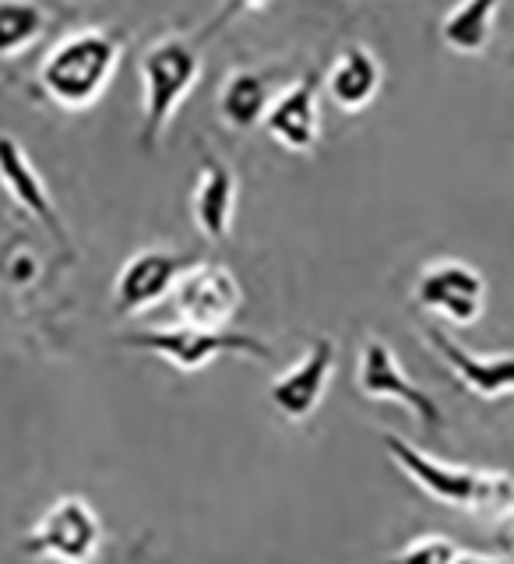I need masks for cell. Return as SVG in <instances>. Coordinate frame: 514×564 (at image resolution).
<instances>
[{
	"instance_id": "cell-1",
	"label": "cell",
	"mask_w": 514,
	"mask_h": 564,
	"mask_svg": "<svg viewBox=\"0 0 514 564\" xmlns=\"http://www.w3.org/2000/svg\"><path fill=\"white\" fill-rule=\"evenodd\" d=\"M381 448L405 480L437 505L466 511L475 519H504L514 511V476L504 469L455 466L413 445L395 431H381Z\"/></svg>"
},
{
	"instance_id": "cell-2",
	"label": "cell",
	"mask_w": 514,
	"mask_h": 564,
	"mask_svg": "<svg viewBox=\"0 0 514 564\" xmlns=\"http://www.w3.org/2000/svg\"><path fill=\"white\" fill-rule=\"evenodd\" d=\"M120 57L123 43L110 29H75L46 50L35 67V85L61 110H88L110 88Z\"/></svg>"
},
{
	"instance_id": "cell-3",
	"label": "cell",
	"mask_w": 514,
	"mask_h": 564,
	"mask_svg": "<svg viewBox=\"0 0 514 564\" xmlns=\"http://www.w3.org/2000/svg\"><path fill=\"white\" fill-rule=\"evenodd\" d=\"M205 70L201 46L184 32H163L141 53L138 75H141V149H155L158 138L166 134L176 110L190 96Z\"/></svg>"
},
{
	"instance_id": "cell-4",
	"label": "cell",
	"mask_w": 514,
	"mask_h": 564,
	"mask_svg": "<svg viewBox=\"0 0 514 564\" xmlns=\"http://www.w3.org/2000/svg\"><path fill=\"white\" fill-rule=\"evenodd\" d=\"M120 346L149 352V357L169 364L181 375H198V370L211 367L219 357H243V360H261L269 364L275 352L269 343L258 335L233 332V328H198V325H163V328H141V332H123Z\"/></svg>"
},
{
	"instance_id": "cell-5",
	"label": "cell",
	"mask_w": 514,
	"mask_h": 564,
	"mask_svg": "<svg viewBox=\"0 0 514 564\" xmlns=\"http://www.w3.org/2000/svg\"><path fill=\"white\" fill-rule=\"evenodd\" d=\"M106 529L99 511L78 494L53 501L29 533L22 536V554L50 564H96Z\"/></svg>"
},
{
	"instance_id": "cell-6",
	"label": "cell",
	"mask_w": 514,
	"mask_h": 564,
	"mask_svg": "<svg viewBox=\"0 0 514 564\" xmlns=\"http://www.w3.org/2000/svg\"><path fill=\"white\" fill-rule=\"evenodd\" d=\"M357 388H360V395L370 402L402 405L423 434H440V427H445V410H440V402L427 392V388H419L409 375H405V367L395 357V349L387 346L381 335H367V339L360 343Z\"/></svg>"
},
{
	"instance_id": "cell-7",
	"label": "cell",
	"mask_w": 514,
	"mask_h": 564,
	"mask_svg": "<svg viewBox=\"0 0 514 564\" xmlns=\"http://www.w3.org/2000/svg\"><path fill=\"white\" fill-rule=\"evenodd\" d=\"M413 304L455 328H472L486 314V279L462 258H437L419 269Z\"/></svg>"
},
{
	"instance_id": "cell-8",
	"label": "cell",
	"mask_w": 514,
	"mask_h": 564,
	"mask_svg": "<svg viewBox=\"0 0 514 564\" xmlns=\"http://www.w3.org/2000/svg\"><path fill=\"white\" fill-rule=\"evenodd\" d=\"M176 322L198 328H229L243 307V286L219 261H194L173 290Z\"/></svg>"
},
{
	"instance_id": "cell-9",
	"label": "cell",
	"mask_w": 514,
	"mask_h": 564,
	"mask_svg": "<svg viewBox=\"0 0 514 564\" xmlns=\"http://www.w3.org/2000/svg\"><path fill=\"white\" fill-rule=\"evenodd\" d=\"M194 258L169 247H141L120 264L113 279V311L120 317H138L173 296L176 282L190 269Z\"/></svg>"
},
{
	"instance_id": "cell-10",
	"label": "cell",
	"mask_w": 514,
	"mask_h": 564,
	"mask_svg": "<svg viewBox=\"0 0 514 564\" xmlns=\"http://www.w3.org/2000/svg\"><path fill=\"white\" fill-rule=\"evenodd\" d=\"M335 364H339V349H335V343L328 339V335L310 339L307 349L299 352L282 375H275V381L269 384L272 410L289 423L310 420L317 410H321V402L328 395Z\"/></svg>"
},
{
	"instance_id": "cell-11",
	"label": "cell",
	"mask_w": 514,
	"mask_h": 564,
	"mask_svg": "<svg viewBox=\"0 0 514 564\" xmlns=\"http://www.w3.org/2000/svg\"><path fill=\"white\" fill-rule=\"evenodd\" d=\"M419 339L427 343L434 357L466 384L469 395L483 399V402H497V399L514 395V352H493V357H480V352L466 349L462 343L455 339V335H448L445 328H437V325L419 328Z\"/></svg>"
},
{
	"instance_id": "cell-12",
	"label": "cell",
	"mask_w": 514,
	"mask_h": 564,
	"mask_svg": "<svg viewBox=\"0 0 514 564\" xmlns=\"http://www.w3.org/2000/svg\"><path fill=\"white\" fill-rule=\"evenodd\" d=\"M0 187L8 191V198L40 223L53 240L67 243V229L61 219V208L53 202V194L46 187V181L35 170V163L29 159V152L22 149V141L14 134L0 131Z\"/></svg>"
},
{
	"instance_id": "cell-13",
	"label": "cell",
	"mask_w": 514,
	"mask_h": 564,
	"mask_svg": "<svg viewBox=\"0 0 514 564\" xmlns=\"http://www.w3.org/2000/svg\"><path fill=\"white\" fill-rule=\"evenodd\" d=\"M264 131L272 134L275 145L286 152L307 155L321 141V99H317V78L304 75L282 93H275L269 113H264Z\"/></svg>"
},
{
	"instance_id": "cell-14",
	"label": "cell",
	"mask_w": 514,
	"mask_h": 564,
	"mask_svg": "<svg viewBox=\"0 0 514 564\" xmlns=\"http://www.w3.org/2000/svg\"><path fill=\"white\" fill-rule=\"evenodd\" d=\"M233 216H237V173L222 159L208 155L190 191V219L205 240L222 243L233 234Z\"/></svg>"
},
{
	"instance_id": "cell-15",
	"label": "cell",
	"mask_w": 514,
	"mask_h": 564,
	"mask_svg": "<svg viewBox=\"0 0 514 564\" xmlns=\"http://www.w3.org/2000/svg\"><path fill=\"white\" fill-rule=\"evenodd\" d=\"M325 93L328 99L346 113H360L378 99L384 85V67L381 57L363 43H349L335 53L331 67L325 70Z\"/></svg>"
},
{
	"instance_id": "cell-16",
	"label": "cell",
	"mask_w": 514,
	"mask_h": 564,
	"mask_svg": "<svg viewBox=\"0 0 514 564\" xmlns=\"http://www.w3.org/2000/svg\"><path fill=\"white\" fill-rule=\"evenodd\" d=\"M275 93H272V78L258 67H233L222 78L219 88V117L226 128L233 131H254L264 123V113H269Z\"/></svg>"
},
{
	"instance_id": "cell-17",
	"label": "cell",
	"mask_w": 514,
	"mask_h": 564,
	"mask_svg": "<svg viewBox=\"0 0 514 564\" xmlns=\"http://www.w3.org/2000/svg\"><path fill=\"white\" fill-rule=\"evenodd\" d=\"M497 14L501 0H455L448 14L440 18V43L462 57H475L490 46Z\"/></svg>"
},
{
	"instance_id": "cell-18",
	"label": "cell",
	"mask_w": 514,
	"mask_h": 564,
	"mask_svg": "<svg viewBox=\"0 0 514 564\" xmlns=\"http://www.w3.org/2000/svg\"><path fill=\"white\" fill-rule=\"evenodd\" d=\"M46 29V8L40 0H0V61L25 53Z\"/></svg>"
},
{
	"instance_id": "cell-19",
	"label": "cell",
	"mask_w": 514,
	"mask_h": 564,
	"mask_svg": "<svg viewBox=\"0 0 514 564\" xmlns=\"http://www.w3.org/2000/svg\"><path fill=\"white\" fill-rule=\"evenodd\" d=\"M462 546H458L451 536H440V533H427V536H416L387 557L384 564H455Z\"/></svg>"
},
{
	"instance_id": "cell-20",
	"label": "cell",
	"mask_w": 514,
	"mask_h": 564,
	"mask_svg": "<svg viewBox=\"0 0 514 564\" xmlns=\"http://www.w3.org/2000/svg\"><path fill=\"white\" fill-rule=\"evenodd\" d=\"M497 543H501L507 564H514V511H511V516H504V522L497 529Z\"/></svg>"
},
{
	"instance_id": "cell-21",
	"label": "cell",
	"mask_w": 514,
	"mask_h": 564,
	"mask_svg": "<svg viewBox=\"0 0 514 564\" xmlns=\"http://www.w3.org/2000/svg\"><path fill=\"white\" fill-rule=\"evenodd\" d=\"M455 564H507V561L493 557V554H480V551H466V546H462V554H458Z\"/></svg>"
},
{
	"instance_id": "cell-22",
	"label": "cell",
	"mask_w": 514,
	"mask_h": 564,
	"mask_svg": "<svg viewBox=\"0 0 514 564\" xmlns=\"http://www.w3.org/2000/svg\"><path fill=\"white\" fill-rule=\"evenodd\" d=\"M240 8H247V11H261V8H269L272 0H237Z\"/></svg>"
},
{
	"instance_id": "cell-23",
	"label": "cell",
	"mask_w": 514,
	"mask_h": 564,
	"mask_svg": "<svg viewBox=\"0 0 514 564\" xmlns=\"http://www.w3.org/2000/svg\"><path fill=\"white\" fill-rule=\"evenodd\" d=\"M131 564H138V561H131Z\"/></svg>"
}]
</instances>
